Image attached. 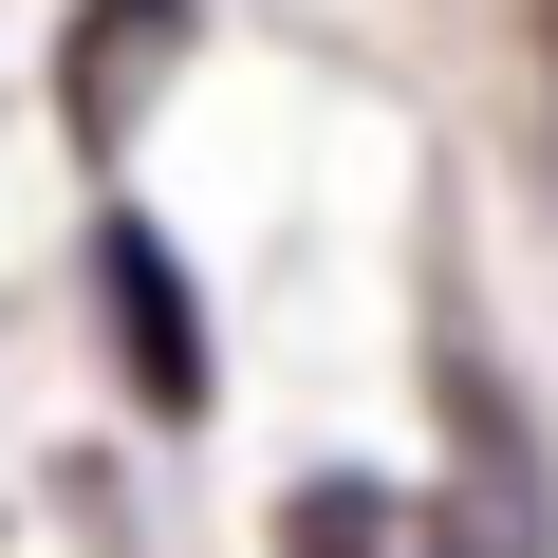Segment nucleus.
<instances>
[{"label": "nucleus", "mask_w": 558, "mask_h": 558, "mask_svg": "<svg viewBox=\"0 0 558 558\" xmlns=\"http://www.w3.org/2000/svg\"><path fill=\"white\" fill-rule=\"evenodd\" d=\"M112 336H149V410H205V354H186V299H168L149 223H112Z\"/></svg>", "instance_id": "nucleus-1"}, {"label": "nucleus", "mask_w": 558, "mask_h": 558, "mask_svg": "<svg viewBox=\"0 0 558 558\" xmlns=\"http://www.w3.org/2000/svg\"><path fill=\"white\" fill-rule=\"evenodd\" d=\"M279 558H428V521H410L391 484H317L299 521H279Z\"/></svg>", "instance_id": "nucleus-2"}]
</instances>
